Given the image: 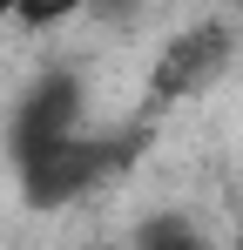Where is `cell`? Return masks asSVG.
I'll return each mask as SVG.
<instances>
[{"instance_id":"cell-2","label":"cell","mask_w":243,"mask_h":250,"mask_svg":"<svg viewBox=\"0 0 243 250\" xmlns=\"http://www.w3.org/2000/svg\"><path fill=\"white\" fill-rule=\"evenodd\" d=\"M223 68H230V27L223 21H196L156 54V82L149 88H156V102H182V95L209 88Z\"/></svg>"},{"instance_id":"cell-3","label":"cell","mask_w":243,"mask_h":250,"mask_svg":"<svg viewBox=\"0 0 243 250\" xmlns=\"http://www.w3.org/2000/svg\"><path fill=\"white\" fill-rule=\"evenodd\" d=\"M142 250H202V244L182 230V223H156V230L142 237Z\"/></svg>"},{"instance_id":"cell-1","label":"cell","mask_w":243,"mask_h":250,"mask_svg":"<svg viewBox=\"0 0 243 250\" xmlns=\"http://www.w3.org/2000/svg\"><path fill=\"white\" fill-rule=\"evenodd\" d=\"M108 169H115V142H101L88 128H68L54 142L20 149V196L34 209H61V203H75V196H88Z\"/></svg>"}]
</instances>
